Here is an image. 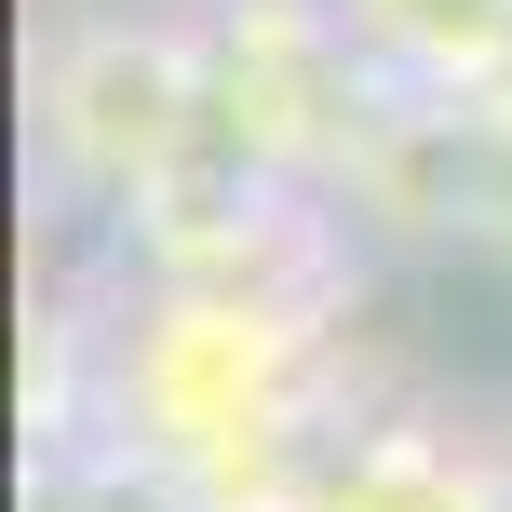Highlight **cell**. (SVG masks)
Here are the masks:
<instances>
[{"label": "cell", "instance_id": "7a4b0ae2", "mask_svg": "<svg viewBox=\"0 0 512 512\" xmlns=\"http://www.w3.org/2000/svg\"><path fill=\"white\" fill-rule=\"evenodd\" d=\"M297 512H499L486 472H472L459 432H432V418H391V432H351L324 472H310Z\"/></svg>", "mask_w": 512, "mask_h": 512}, {"label": "cell", "instance_id": "6da1fadb", "mask_svg": "<svg viewBox=\"0 0 512 512\" xmlns=\"http://www.w3.org/2000/svg\"><path fill=\"white\" fill-rule=\"evenodd\" d=\"M122 418H149L162 459H230V445L297 432V310L243 297V283H189L149 310L122 351Z\"/></svg>", "mask_w": 512, "mask_h": 512}]
</instances>
